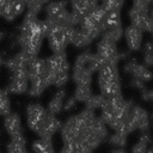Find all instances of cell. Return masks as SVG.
Returning a JSON list of instances; mask_svg holds the SVG:
<instances>
[{"label":"cell","mask_w":153,"mask_h":153,"mask_svg":"<svg viewBox=\"0 0 153 153\" xmlns=\"http://www.w3.org/2000/svg\"><path fill=\"white\" fill-rule=\"evenodd\" d=\"M105 97L102 94H92L91 98L86 102V109L91 110V111H96V110H100V108L103 106Z\"/></svg>","instance_id":"7402d4cb"},{"label":"cell","mask_w":153,"mask_h":153,"mask_svg":"<svg viewBox=\"0 0 153 153\" xmlns=\"http://www.w3.org/2000/svg\"><path fill=\"white\" fill-rule=\"evenodd\" d=\"M27 1L29 0H8L1 16L7 20H13L25 10Z\"/></svg>","instance_id":"30bf717a"},{"label":"cell","mask_w":153,"mask_h":153,"mask_svg":"<svg viewBox=\"0 0 153 153\" xmlns=\"http://www.w3.org/2000/svg\"><path fill=\"white\" fill-rule=\"evenodd\" d=\"M4 127H5V130L7 131V134H8L11 137L23 134V128H22L20 117H19V115H17V114H14V112H10L8 115L5 116Z\"/></svg>","instance_id":"7c38bea8"},{"label":"cell","mask_w":153,"mask_h":153,"mask_svg":"<svg viewBox=\"0 0 153 153\" xmlns=\"http://www.w3.org/2000/svg\"><path fill=\"white\" fill-rule=\"evenodd\" d=\"M117 27H122L121 26L120 11H109V12H106V16H105V18L103 20V24H102L103 32L106 31V30H112V29H117Z\"/></svg>","instance_id":"2e32d148"},{"label":"cell","mask_w":153,"mask_h":153,"mask_svg":"<svg viewBox=\"0 0 153 153\" xmlns=\"http://www.w3.org/2000/svg\"><path fill=\"white\" fill-rule=\"evenodd\" d=\"M130 84H131L134 87H136V88H140V90H143V88H145V86H143V82H142L141 80L136 79V78H133Z\"/></svg>","instance_id":"484cf974"},{"label":"cell","mask_w":153,"mask_h":153,"mask_svg":"<svg viewBox=\"0 0 153 153\" xmlns=\"http://www.w3.org/2000/svg\"><path fill=\"white\" fill-rule=\"evenodd\" d=\"M124 36H126L127 44L131 50L140 49L141 43H142V31L139 27L134 25H129L124 30Z\"/></svg>","instance_id":"4fadbf2b"},{"label":"cell","mask_w":153,"mask_h":153,"mask_svg":"<svg viewBox=\"0 0 153 153\" xmlns=\"http://www.w3.org/2000/svg\"><path fill=\"white\" fill-rule=\"evenodd\" d=\"M148 14H149V17H151V19L153 20V8H152V10H151V11L148 12Z\"/></svg>","instance_id":"f1b7e54d"},{"label":"cell","mask_w":153,"mask_h":153,"mask_svg":"<svg viewBox=\"0 0 153 153\" xmlns=\"http://www.w3.org/2000/svg\"><path fill=\"white\" fill-rule=\"evenodd\" d=\"M1 62H2V61H1V56H0V66H1Z\"/></svg>","instance_id":"4dcf8cb0"},{"label":"cell","mask_w":153,"mask_h":153,"mask_svg":"<svg viewBox=\"0 0 153 153\" xmlns=\"http://www.w3.org/2000/svg\"><path fill=\"white\" fill-rule=\"evenodd\" d=\"M98 85L100 94L106 98L121 96V82L116 65H104L99 68Z\"/></svg>","instance_id":"7a4b0ae2"},{"label":"cell","mask_w":153,"mask_h":153,"mask_svg":"<svg viewBox=\"0 0 153 153\" xmlns=\"http://www.w3.org/2000/svg\"><path fill=\"white\" fill-rule=\"evenodd\" d=\"M7 91L16 94H22L29 91V76L27 68H22L12 72V78L8 84Z\"/></svg>","instance_id":"52a82bcc"},{"label":"cell","mask_w":153,"mask_h":153,"mask_svg":"<svg viewBox=\"0 0 153 153\" xmlns=\"http://www.w3.org/2000/svg\"><path fill=\"white\" fill-rule=\"evenodd\" d=\"M92 96L91 91V85H76L75 91H74V98L76 102H82L86 103Z\"/></svg>","instance_id":"ffe728a7"},{"label":"cell","mask_w":153,"mask_h":153,"mask_svg":"<svg viewBox=\"0 0 153 153\" xmlns=\"http://www.w3.org/2000/svg\"><path fill=\"white\" fill-rule=\"evenodd\" d=\"M152 33H153V32H152Z\"/></svg>","instance_id":"d6a6232c"},{"label":"cell","mask_w":153,"mask_h":153,"mask_svg":"<svg viewBox=\"0 0 153 153\" xmlns=\"http://www.w3.org/2000/svg\"><path fill=\"white\" fill-rule=\"evenodd\" d=\"M67 1H54V2H49L45 7V12H47V18L48 19H53L55 18L57 14H60L62 11L67 10Z\"/></svg>","instance_id":"d6986e66"},{"label":"cell","mask_w":153,"mask_h":153,"mask_svg":"<svg viewBox=\"0 0 153 153\" xmlns=\"http://www.w3.org/2000/svg\"><path fill=\"white\" fill-rule=\"evenodd\" d=\"M75 105H76L75 98H74V97H69V98H67V99L65 100V103H63V110L71 111L72 109H74Z\"/></svg>","instance_id":"cb8c5ba5"},{"label":"cell","mask_w":153,"mask_h":153,"mask_svg":"<svg viewBox=\"0 0 153 153\" xmlns=\"http://www.w3.org/2000/svg\"><path fill=\"white\" fill-rule=\"evenodd\" d=\"M61 126L62 124L56 116L48 114L43 124L41 126L39 130L37 131V135L39 136V139H51L53 135L55 133H57V130L61 129Z\"/></svg>","instance_id":"9c48e42d"},{"label":"cell","mask_w":153,"mask_h":153,"mask_svg":"<svg viewBox=\"0 0 153 153\" xmlns=\"http://www.w3.org/2000/svg\"><path fill=\"white\" fill-rule=\"evenodd\" d=\"M127 123H128L130 133L134 130H140L141 133H145V131H148L149 129L151 120H149L147 111L139 105H133L128 115Z\"/></svg>","instance_id":"277c9868"},{"label":"cell","mask_w":153,"mask_h":153,"mask_svg":"<svg viewBox=\"0 0 153 153\" xmlns=\"http://www.w3.org/2000/svg\"><path fill=\"white\" fill-rule=\"evenodd\" d=\"M105 139H108V127L100 121L99 117H97L96 121L90 127L85 128V130L82 131L81 136L79 137V140L76 142L82 143L93 151L103 141H105Z\"/></svg>","instance_id":"3957f363"},{"label":"cell","mask_w":153,"mask_h":153,"mask_svg":"<svg viewBox=\"0 0 153 153\" xmlns=\"http://www.w3.org/2000/svg\"><path fill=\"white\" fill-rule=\"evenodd\" d=\"M127 134L121 131H114L110 136H108V142L114 148H124L127 145Z\"/></svg>","instance_id":"44dd1931"},{"label":"cell","mask_w":153,"mask_h":153,"mask_svg":"<svg viewBox=\"0 0 153 153\" xmlns=\"http://www.w3.org/2000/svg\"><path fill=\"white\" fill-rule=\"evenodd\" d=\"M97 116L94 111H91L88 109H84L81 112L71 116L62 126H61V139L63 142V146L72 147L81 136L85 128L90 127L94 121Z\"/></svg>","instance_id":"6da1fadb"},{"label":"cell","mask_w":153,"mask_h":153,"mask_svg":"<svg viewBox=\"0 0 153 153\" xmlns=\"http://www.w3.org/2000/svg\"><path fill=\"white\" fill-rule=\"evenodd\" d=\"M4 36H5V33H4V32H0V39H1Z\"/></svg>","instance_id":"f546056e"},{"label":"cell","mask_w":153,"mask_h":153,"mask_svg":"<svg viewBox=\"0 0 153 153\" xmlns=\"http://www.w3.org/2000/svg\"><path fill=\"white\" fill-rule=\"evenodd\" d=\"M126 72L129 73L133 78H136L139 80H141L142 82H146V81H149L152 78H153V74L152 72L149 71V68H147L146 66L143 65H139V63H135V62H129L127 66H126Z\"/></svg>","instance_id":"8fae6325"},{"label":"cell","mask_w":153,"mask_h":153,"mask_svg":"<svg viewBox=\"0 0 153 153\" xmlns=\"http://www.w3.org/2000/svg\"><path fill=\"white\" fill-rule=\"evenodd\" d=\"M142 99L149 102V100H153V88L151 90H146L143 88L142 90Z\"/></svg>","instance_id":"d4e9b609"},{"label":"cell","mask_w":153,"mask_h":153,"mask_svg":"<svg viewBox=\"0 0 153 153\" xmlns=\"http://www.w3.org/2000/svg\"><path fill=\"white\" fill-rule=\"evenodd\" d=\"M7 153H29L26 148V140L23 134L11 137L10 143L6 147Z\"/></svg>","instance_id":"9a60e30c"},{"label":"cell","mask_w":153,"mask_h":153,"mask_svg":"<svg viewBox=\"0 0 153 153\" xmlns=\"http://www.w3.org/2000/svg\"><path fill=\"white\" fill-rule=\"evenodd\" d=\"M48 111L41 104H30L26 108V122L29 128L37 134L41 126L43 124Z\"/></svg>","instance_id":"8992f818"},{"label":"cell","mask_w":153,"mask_h":153,"mask_svg":"<svg viewBox=\"0 0 153 153\" xmlns=\"http://www.w3.org/2000/svg\"><path fill=\"white\" fill-rule=\"evenodd\" d=\"M130 20H131V25L139 27L142 32L143 31H151L153 32V20L151 19L148 12H143L136 8H131L130 13H129Z\"/></svg>","instance_id":"ba28073f"},{"label":"cell","mask_w":153,"mask_h":153,"mask_svg":"<svg viewBox=\"0 0 153 153\" xmlns=\"http://www.w3.org/2000/svg\"><path fill=\"white\" fill-rule=\"evenodd\" d=\"M33 153H56L51 139H38L31 145Z\"/></svg>","instance_id":"ac0fdd59"},{"label":"cell","mask_w":153,"mask_h":153,"mask_svg":"<svg viewBox=\"0 0 153 153\" xmlns=\"http://www.w3.org/2000/svg\"><path fill=\"white\" fill-rule=\"evenodd\" d=\"M65 100H66V91L63 88H61L50 99V102L48 104V109H47L48 114L54 115V116H56L57 114H60L63 110V103H65Z\"/></svg>","instance_id":"5bb4252c"},{"label":"cell","mask_w":153,"mask_h":153,"mask_svg":"<svg viewBox=\"0 0 153 153\" xmlns=\"http://www.w3.org/2000/svg\"><path fill=\"white\" fill-rule=\"evenodd\" d=\"M110 153H127L124 148H111Z\"/></svg>","instance_id":"83f0119b"},{"label":"cell","mask_w":153,"mask_h":153,"mask_svg":"<svg viewBox=\"0 0 153 153\" xmlns=\"http://www.w3.org/2000/svg\"><path fill=\"white\" fill-rule=\"evenodd\" d=\"M152 143V137L148 131L141 133L136 143L133 145L130 153H148V146Z\"/></svg>","instance_id":"e0dca14e"},{"label":"cell","mask_w":153,"mask_h":153,"mask_svg":"<svg viewBox=\"0 0 153 153\" xmlns=\"http://www.w3.org/2000/svg\"><path fill=\"white\" fill-rule=\"evenodd\" d=\"M152 121H153V115H152Z\"/></svg>","instance_id":"1f68e13d"},{"label":"cell","mask_w":153,"mask_h":153,"mask_svg":"<svg viewBox=\"0 0 153 153\" xmlns=\"http://www.w3.org/2000/svg\"><path fill=\"white\" fill-rule=\"evenodd\" d=\"M96 55L102 61L103 66L104 65H116L120 59V54L117 53V49H116V43L110 39L103 38V37H102L100 42L98 43Z\"/></svg>","instance_id":"5b68a950"},{"label":"cell","mask_w":153,"mask_h":153,"mask_svg":"<svg viewBox=\"0 0 153 153\" xmlns=\"http://www.w3.org/2000/svg\"><path fill=\"white\" fill-rule=\"evenodd\" d=\"M11 104L7 96V92L0 88V116H6L10 114Z\"/></svg>","instance_id":"603a6c76"},{"label":"cell","mask_w":153,"mask_h":153,"mask_svg":"<svg viewBox=\"0 0 153 153\" xmlns=\"http://www.w3.org/2000/svg\"><path fill=\"white\" fill-rule=\"evenodd\" d=\"M59 153H73V149L69 146H62V148H61V151Z\"/></svg>","instance_id":"4316f807"}]
</instances>
